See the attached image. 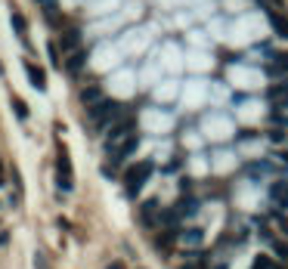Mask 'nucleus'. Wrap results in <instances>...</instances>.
<instances>
[{
	"label": "nucleus",
	"mask_w": 288,
	"mask_h": 269,
	"mask_svg": "<svg viewBox=\"0 0 288 269\" xmlns=\"http://www.w3.org/2000/svg\"><path fill=\"white\" fill-rule=\"evenodd\" d=\"M149 176H152V161H139V164H133L127 170V176H124V192H127L130 198H136V192L146 186Z\"/></svg>",
	"instance_id": "1"
},
{
	"label": "nucleus",
	"mask_w": 288,
	"mask_h": 269,
	"mask_svg": "<svg viewBox=\"0 0 288 269\" xmlns=\"http://www.w3.org/2000/svg\"><path fill=\"white\" fill-rule=\"evenodd\" d=\"M115 118H118V102H112V99H102L99 105L90 109V121H93L96 130H105Z\"/></svg>",
	"instance_id": "2"
},
{
	"label": "nucleus",
	"mask_w": 288,
	"mask_h": 269,
	"mask_svg": "<svg viewBox=\"0 0 288 269\" xmlns=\"http://www.w3.org/2000/svg\"><path fill=\"white\" fill-rule=\"evenodd\" d=\"M127 136H133V121H118L115 127L109 130V136H105V149H109V152L118 149Z\"/></svg>",
	"instance_id": "3"
},
{
	"label": "nucleus",
	"mask_w": 288,
	"mask_h": 269,
	"mask_svg": "<svg viewBox=\"0 0 288 269\" xmlns=\"http://www.w3.org/2000/svg\"><path fill=\"white\" fill-rule=\"evenodd\" d=\"M56 183H59L62 192H71V167H68L65 149H59V158H56Z\"/></svg>",
	"instance_id": "4"
},
{
	"label": "nucleus",
	"mask_w": 288,
	"mask_h": 269,
	"mask_svg": "<svg viewBox=\"0 0 288 269\" xmlns=\"http://www.w3.org/2000/svg\"><path fill=\"white\" fill-rule=\"evenodd\" d=\"M269 198H273V207L276 210H285L288 207V183H285V179H276V183L269 186Z\"/></svg>",
	"instance_id": "5"
},
{
	"label": "nucleus",
	"mask_w": 288,
	"mask_h": 269,
	"mask_svg": "<svg viewBox=\"0 0 288 269\" xmlns=\"http://www.w3.org/2000/svg\"><path fill=\"white\" fill-rule=\"evenodd\" d=\"M136 146H139V139H136V136H127V139H124L118 149H112V158H115V161H124V158H130Z\"/></svg>",
	"instance_id": "6"
},
{
	"label": "nucleus",
	"mask_w": 288,
	"mask_h": 269,
	"mask_svg": "<svg viewBox=\"0 0 288 269\" xmlns=\"http://www.w3.org/2000/svg\"><path fill=\"white\" fill-rule=\"evenodd\" d=\"M25 75H28V81H31L34 87H38V90H44V87H47V78H44V71H41L38 65H34V62H25Z\"/></svg>",
	"instance_id": "7"
},
{
	"label": "nucleus",
	"mask_w": 288,
	"mask_h": 269,
	"mask_svg": "<svg viewBox=\"0 0 288 269\" xmlns=\"http://www.w3.org/2000/svg\"><path fill=\"white\" fill-rule=\"evenodd\" d=\"M202 238H205V232H202V229H183V232H180V241L189 244V247H199V244H202Z\"/></svg>",
	"instance_id": "8"
},
{
	"label": "nucleus",
	"mask_w": 288,
	"mask_h": 269,
	"mask_svg": "<svg viewBox=\"0 0 288 269\" xmlns=\"http://www.w3.org/2000/svg\"><path fill=\"white\" fill-rule=\"evenodd\" d=\"M81 102L93 109V105H99V102H102V90H99V87H87L84 93H81Z\"/></svg>",
	"instance_id": "9"
},
{
	"label": "nucleus",
	"mask_w": 288,
	"mask_h": 269,
	"mask_svg": "<svg viewBox=\"0 0 288 269\" xmlns=\"http://www.w3.org/2000/svg\"><path fill=\"white\" fill-rule=\"evenodd\" d=\"M269 19H273V28H276V34H279V38H288V16H282V13H273Z\"/></svg>",
	"instance_id": "10"
},
{
	"label": "nucleus",
	"mask_w": 288,
	"mask_h": 269,
	"mask_svg": "<svg viewBox=\"0 0 288 269\" xmlns=\"http://www.w3.org/2000/svg\"><path fill=\"white\" fill-rule=\"evenodd\" d=\"M174 210H177V213H186V217H192V213L199 210V201H195V198H183V201H180Z\"/></svg>",
	"instance_id": "11"
},
{
	"label": "nucleus",
	"mask_w": 288,
	"mask_h": 269,
	"mask_svg": "<svg viewBox=\"0 0 288 269\" xmlns=\"http://www.w3.org/2000/svg\"><path fill=\"white\" fill-rule=\"evenodd\" d=\"M84 59H87V53H84V50H78V53H71V59H68V71H71V75H78V71H81Z\"/></svg>",
	"instance_id": "12"
},
{
	"label": "nucleus",
	"mask_w": 288,
	"mask_h": 269,
	"mask_svg": "<svg viewBox=\"0 0 288 269\" xmlns=\"http://www.w3.org/2000/svg\"><path fill=\"white\" fill-rule=\"evenodd\" d=\"M78 41H81V34H78V31H65L62 47H65V50H71V53H78Z\"/></svg>",
	"instance_id": "13"
},
{
	"label": "nucleus",
	"mask_w": 288,
	"mask_h": 269,
	"mask_svg": "<svg viewBox=\"0 0 288 269\" xmlns=\"http://www.w3.org/2000/svg\"><path fill=\"white\" fill-rule=\"evenodd\" d=\"M251 269H276V266H273V260H269L266 254H257L254 263H251Z\"/></svg>",
	"instance_id": "14"
},
{
	"label": "nucleus",
	"mask_w": 288,
	"mask_h": 269,
	"mask_svg": "<svg viewBox=\"0 0 288 269\" xmlns=\"http://www.w3.org/2000/svg\"><path fill=\"white\" fill-rule=\"evenodd\" d=\"M155 210H158V201H146V204H142V223H146V226L152 223V213Z\"/></svg>",
	"instance_id": "15"
},
{
	"label": "nucleus",
	"mask_w": 288,
	"mask_h": 269,
	"mask_svg": "<svg viewBox=\"0 0 288 269\" xmlns=\"http://www.w3.org/2000/svg\"><path fill=\"white\" fill-rule=\"evenodd\" d=\"M266 170H269V164H266V161H254V164L248 167V173H251V176H263Z\"/></svg>",
	"instance_id": "16"
},
{
	"label": "nucleus",
	"mask_w": 288,
	"mask_h": 269,
	"mask_svg": "<svg viewBox=\"0 0 288 269\" xmlns=\"http://www.w3.org/2000/svg\"><path fill=\"white\" fill-rule=\"evenodd\" d=\"M13 109H16V115H19V118H22V121H25V118H28V105H25V102H22V99H13Z\"/></svg>",
	"instance_id": "17"
},
{
	"label": "nucleus",
	"mask_w": 288,
	"mask_h": 269,
	"mask_svg": "<svg viewBox=\"0 0 288 269\" xmlns=\"http://www.w3.org/2000/svg\"><path fill=\"white\" fill-rule=\"evenodd\" d=\"M257 4H263V7L269 10V16H273V13H279V7H282V0H257Z\"/></svg>",
	"instance_id": "18"
},
{
	"label": "nucleus",
	"mask_w": 288,
	"mask_h": 269,
	"mask_svg": "<svg viewBox=\"0 0 288 269\" xmlns=\"http://www.w3.org/2000/svg\"><path fill=\"white\" fill-rule=\"evenodd\" d=\"M273 71H288V53H282V56L276 59V68Z\"/></svg>",
	"instance_id": "19"
},
{
	"label": "nucleus",
	"mask_w": 288,
	"mask_h": 269,
	"mask_svg": "<svg viewBox=\"0 0 288 269\" xmlns=\"http://www.w3.org/2000/svg\"><path fill=\"white\" fill-rule=\"evenodd\" d=\"M41 7L53 16V19H56V0H41Z\"/></svg>",
	"instance_id": "20"
},
{
	"label": "nucleus",
	"mask_w": 288,
	"mask_h": 269,
	"mask_svg": "<svg viewBox=\"0 0 288 269\" xmlns=\"http://www.w3.org/2000/svg\"><path fill=\"white\" fill-rule=\"evenodd\" d=\"M13 25H16V31H19V34L25 31V22H22V16H13Z\"/></svg>",
	"instance_id": "21"
},
{
	"label": "nucleus",
	"mask_w": 288,
	"mask_h": 269,
	"mask_svg": "<svg viewBox=\"0 0 288 269\" xmlns=\"http://www.w3.org/2000/svg\"><path fill=\"white\" fill-rule=\"evenodd\" d=\"M269 139H273V142H285V133L282 130H273V133H269Z\"/></svg>",
	"instance_id": "22"
},
{
	"label": "nucleus",
	"mask_w": 288,
	"mask_h": 269,
	"mask_svg": "<svg viewBox=\"0 0 288 269\" xmlns=\"http://www.w3.org/2000/svg\"><path fill=\"white\" fill-rule=\"evenodd\" d=\"M34 263H38V269H47V260H44V254H38V257H34Z\"/></svg>",
	"instance_id": "23"
},
{
	"label": "nucleus",
	"mask_w": 288,
	"mask_h": 269,
	"mask_svg": "<svg viewBox=\"0 0 288 269\" xmlns=\"http://www.w3.org/2000/svg\"><path fill=\"white\" fill-rule=\"evenodd\" d=\"M105 269H127V266H124V263H109Z\"/></svg>",
	"instance_id": "24"
},
{
	"label": "nucleus",
	"mask_w": 288,
	"mask_h": 269,
	"mask_svg": "<svg viewBox=\"0 0 288 269\" xmlns=\"http://www.w3.org/2000/svg\"><path fill=\"white\" fill-rule=\"evenodd\" d=\"M7 238H10V235H7V232H0V244H7Z\"/></svg>",
	"instance_id": "25"
},
{
	"label": "nucleus",
	"mask_w": 288,
	"mask_h": 269,
	"mask_svg": "<svg viewBox=\"0 0 288 269\" xmlns=\"http://www.w3.org/2000/svg\"><path fill=\"white\" fill-rule=\"evenodd\" d=\"M4 179H7V176H4V164H0V186H4Z\"/></svg>",
	"instance_id": "26"
},
{
	"label": "nucleus",
	"mask_w": 288,
	"mask_h": 269,
	"mask_svg": "<svg viewBox=\"0 0 288 269\" xmlns=\"http://www.w3.org/2000/svg\"><path fill=\"white\" fill-rule=\"evenodd\" d=\"M214 269H226V263H217V266H214Z\"/></svg>",
	"instance_id": "27"
},
{
	"label": "nucleus",
	"mask_w": 288,
	"mask_h": 269,
	"mask_svg": "<svg viewBox=\"0 0 288 269\" xmlns=\"http://www.w3.org/2000/svg\"><path fill=\"white\" fill-rule=\"evenodd\" d=\"M186 269H202V266H186Z\"/></svg>",
	"instance_id": "28"
},
{
	"label": "nucleus",
	"mask_w": 288,
	"mask_h": 269,
	"mask_svg": "<svg viewBox=\"0 0 288 269\" xmlns=\"http://www.w3.org/2000/svg\"><path fill=\"white\" fill-rule=\"evenodd\" d=\"M276 269H279V266H276Z\"/></svg>",
	"instance_id": "29"
}]
</instances>
